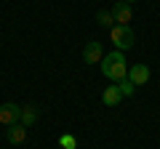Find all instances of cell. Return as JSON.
<instances>
[{"mask_svg":"<svg viewBox=\"0 0 160 149\" xmlns=\"http://www.w3.org/2000/svg\"><path fill=\"white\" fill-rule=\"evenodd\" d=\"M102 101L107 104V107H118V104L123 101V93H120L118 83H115V85H107V88L102 91Z\"/></svg>","mask_w":160,"mask_h":149,"instance_id":"cell-8","label":"cell"},{"mask_svg":"<svg viewBox=\"0 0 160 149\" xmlns=\"http://www.w3.org/2000/svg\"><path fill=\"white\" fill-rule=\"evenodd\" d=\"M104 51H102V43L99 40H88L86 48H83V61L86 64H102Z\"/></svg>","mask_w":160,"mask_h":149,"instance_id":"cell-4","label":"cell"},{"mask_svg":"<svg viewBox=\"0 0 160 149\" xmlns=\"http://www.w3.org/2000/svg\"><path fill=\"white\" fill-rule=\"evenodd\" d=\"M149 77H152V72H149L147 64H131V67H128V80H131L133 85H144Z\"/></svg>","mask_w":160,"mask_h":149,"instance_id":"cell-6","label":"cell"},{"mask_svg":"<svg viewBox=\"0 0 160 149\" xmlns=\"http://www.w3.org/2000/svg\"><path fill=\"white\" fill-rule=\"evenodd\" d=\"M102 74L112 83H120L123 77H128V61L123 56V51H112V53H104L102 59Z\"/></svg>","mask_w":160,"mask_h":149,"instance_id":"cell-1","label":"cell"},{"mask_svg":"<svg viewBox=\"0 0 160 149\" xmlns=\"http://www.w3.org/2000/svg\"><path fill=\"white\" fill-rule=\"evenodd\" d=\"M6 138H8V144L19 147V144H24V141H27V128H24L22 123H16V125H8Z\"/></svg>","mask_w":160,"mask_h":149,"instance_id":"cell-7","label":"cell"},{"mask_svg":"<svg viewBox=\"0 0 160 149\" xmlns=\"http://www.w3.org/2000/svg\"><path fill=\"white\" fill-rule=\"evenodd\" d=\"M38 107L35 104H22V117H19V123H22L24 128H29V125H35L38 123Z\"/></svg>","mask_w":160,"mask_h":149,"instance_id":"cell-9","label":"cell"},{"mask_svg":"<svg viewBox=\"0 0 160 149\" xmlns=\"http://www.w3.org/2000/svg\"><path fill=\"white\" fill-rule=\"evenodd\" d=\"M118 88H120V93H123V96H126V99H131L133 93H136V85H133V83L128 80V77H123V80L118 83Z\"/></svg>","mask_w":160,"mask_h":149,"instance_id":"cell-11","label":"cell"},{"mask_svg":"<svg viewBox=\"0 0 160 149\" xmlns=\"http://www.w3.org/2000/svg\"><path fill=\"white\" fill-rule=\"evenodd\" d=\"M109 13H112V19H115V24H126L128 27V22L133 19V11H131V6L128 3H123V0H118L112 8H109Z\"/></svg>","mask_w":160,"mask_h":149,"instance_id":"cell-5","label":"cell"},{"mask_svg":"<svg viewBox=\"0 0 160 149\" xmlns=\"http://www.w3.org/2000/svg\"><path fill=\"white\" fill-rule=\"evenodd\" d=\"M96 24H99V27H104V29H112L115 27V19H112V13H109V11H104V8H102V11H96Z\"/></svg>","mask_w":160,"mask_h":149,"instance_id":"cell-10","label":"cell"},{"mask_svg":"<svg viewBox=\"0 0 160 149\" xmlns=\"http://www.w3.org/2000/svg\"><path fill=\"white\" fill-rule=\"evenodd\" d=\"M123 3H128V6H133V3H136V0H123Z\"/></svg>","mask_w":160,"mask_h":149,"instance_id":"cell-13","label":"cell"},{"mask_svg":"<svg viewBox=\"0 0 160 149\" xmlns=\"http://www.w3.org/2000/svg\"><path fill=\"white\" fill-rule=\"evenodd\" d=\"M19 117H22V107L13 101L0 104V125H16Z\"/></svg>","mask_w":160,"mask_h":149,"instance_id":"cell-3","label":"cell"},{"mask_svg":"<svg viewBox=\"0 0 160 149\" xmlns=\"http://www.w3.org/2000/svg\"><path fill=\"white\" fill-rule=\"evenodd\" d=\"M59 147H62V149H75L78 141H75L72 133H64V136H59Z\"/></svg>","mask_w":160,"mask_h":149,"instance_id":"cell-12","label":"cell"},{"mask_svg":"<svg viewBox=\"0 0 160 149\" xmlns=\"http://www.w3.org/2000/svg\"><path fill=\"white\" fill-rule=\"evenodd\" d=\"M109 40H112V46L118 48V51L126 53L128 48H133V43H136V35H133V29L126 27V24H115V27L109 29Z\"/></svg>","mask_w":160,"mask_h":149,"instance_id":"cell-2","label":"cell"}]
</instances>
